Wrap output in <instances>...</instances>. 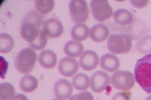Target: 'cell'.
<instances>
[{
    "mask_svg": "<svg viewBox=\"0 0 151 100\" xmlns=\"http://www.w3.org/2000/svg\"><path fill=\"white\" fill-rule=\"evenodd\" d=\"M134 79L141 89L151 94V53L139 58L135 64Z\"/></svg>",
    "mask_w": 151,
    "mask_h": 100,
    "instance_id": "1",
    "label": "cell"
},
{
    "mask_svg": "<svg viewBox=\"0 0 151 100\" xmlns=\"http://www.w3.org/2000/svg\"><path fill=\"white\" fill-rule=\"evenodd\" d=\"M36 61L37 53L35 51L29 47L24 48L17 53L14 59V66L18 72L26 75L32 72Z\"/></svg>",
    "mask_w": 151,
    "mask_h": 100,
    "instance_id": "2",
    "label": "cell"
},
{
    "mask_svg": "<svg viewBox=\"0 0 151 100\" xmlns=\"http://www.w3.org/2000/svg\"><path fill=\"white\" fill-rule=\"evenodd\" d=\"M132 45L131 37L124 33H113L108 37L107 41L108 51L114 55L129 53L132 48Z\"/></svg>",
    "mask_w": 151,
    "mask_h": 100,
    "instance_id": "3",
    "label": "cell"
},
{
    "mask_svg": "<svg viewBox=\"0 0 151 100\" xmlns=\"http://www.w3.org/2000/svg\"><path fill=\"white\" fill-rule=\"evenodd\" d=\"M68 9L72 22L76 23H84L88 20L90 10L85 0H70Z\"/></svg>",
    "mask_w": 151,
    "mask_h": 100,
    "instance_id": "4",
    "label": "cell"
},
{
    "mask_svg": "<svg viewBox=\"0 0 151 100\" xmlns=\"http://www.w3.org/2000/svg\"><path fill=\"white\" fill-rule=\"evenodd\" d=\"M134 75L128 70H117L111 76V84L116 89L129 91L134 88Z\"/></svg>",
    "mask_w": 151,
    "mask_h": 100,
    "instance_id": "5",
    "label": "cell"
},
{
    "mask_svg": "<svg viewBox=\"0 0 151 100\" xmlns=\"http://www.w3.org/2000/svg\"><path fill=\"white\" fill-rule=\"evenodd\" d=\"M93 18L99 22H104L113 15V10L108 0H92L90 3Z\"/></svg>",
    "mask_w": 151,
    "mask_h": 100,
    "instance_id": "6",
    "label": "cell"
},
{
    "mask_svg": "<svg viewBox=\"0 0 151 100\" xmlns=\"http://www.w3.org/2000/svg\"><path fill=\"white\" fill-rule=\"evenodd\" d=\"M111 79L107 73L103 71H96L90 79V88L94 93H102L110 84Z\"/></svg>",
    "mask_w": 151,
    "mask_h": 100,
    "instance_id": "7",
    "label": "cell"
},
{
    "mask_svg": "<svg viewBox=\"0 0 151 100\" xmlns=\"http://www.w3.org/2000/svg\"><path fill=\"white\" fill-rule=\"evenodd\" d=\"M73 91V86L69 80L65 79H58L53 86V92L56 99L60 100L69 99Z\"/></svg>",
    "mask_w": 151,
    "mask_h": 100,
    "instance_id": "8",
    "label": "cell"
},
{
    "mask_svg": "<svg viewBox=\"0 0 151 100\" xmlns=\"http://www.w3.org/2000/svg\"><path fill=\"white\" fill-rule=\"evenodd\" d=\"M45 33L51 38H56L62 35L64 33V26L59 19L50 18L44 22L42 28Z\"/></svg>",
    "mask_w": 151,
    "mask_h": 100,
    "instance_id": "9",
    "label": "cell"
},
{
    "mask_svg": "<svg viewBox=\"0 0 151 100\" xmlns=\"http://www.w3.org/2000/svg\"><path fill=\"white\" fill-rule=\"evenodd\" d=\"M80 64L75 58L65 57L60 60L58 63V71L65 77H70L75 75L79 70Z\"/></svg>",
    "mask_w": 151,
    "mask_h": 100,
    "instance_id": "10",
    "label": "cell"
},
{
    "mask_svg": "<svg viewBox=\"0 0 151 100\" xmlns=\"http://www.w3.org/2000/svg\"><path fill=\"white\" fill-rule=\"evenodd\" d=\"M99 58L96 52L92 50H86L80 56L79 64L81 69L86 71H91L96 69L99 63Z\"/></svg>",
    "mask_w": 151,
    "mask_h": 100,
    "instance_id": "11",
    "label": "cell"
},
{
    "mask_svg": "<svg viewBox=\"0 0 151 100\" xmlns=\"http://www.w3.org/2000/svg\"><path fill=\"white\" fill-rule=\"evenodd\" d=\"M40 28L31 23L22 22L20 26V35L24 40H25L29 43H33L40 35Z\"/></svg>",
    "mask_w": 151,
    "mask_h": 100,
    "instance_id": "12",
    "label": "cell"
},
{
    "mask_svg": "<svg viewBox=\"0 0 151 100\" xmlns=\"http://www.w3.org/2000/svg\"><path fill=\"white\" fill-rule=\"evenodd\" d=\"M100 66L107 72L114 73L120 66V60L113 53H104L100 58Z\"/></svg>",
    "mask_w": 151,
    "mask_h": 100,
    "instance_id": "13",
    "label": "cell"
},
{
    "mask_svg": "<svg viewBox=\"0 0 151 100\" xmlns=\"http://www.w3.org/2000/svg\"><path fill=\"white\" fill-rule=\"evenodd\" d=\"M109 35V29L103 23H97L91 28L89 37L93 42L102 43L105 41Z\"/></svg>",
    "mask_w": 151,
    "mask_h": 100,
    "instance_id": "14",
    "label": "cell"
},
{
    "mask_svg": "<svg viewBox=\"0 0 151 100\" xmlns=\"http://www.w3.org/2000/svg\"><path fill=\"white\" fill-rule=\"evenodd\" d=\"M38 61L45 69H53L57 63V55L52 50L45 49L40 53L38 57Z\"/></svg>",
    "mask_w": 151,
    "mask_h": 100,
    "instance_id": "15",
    "label": "cell"
},
{
    "mask_svg": "<svg viewBox=\"0 0 151 100\" xmlns=\"http://www.w3.org/2000/svg\"><path fill=\"white\" fill-rule=\"evenodd\" d=\"M89 34L90 29L85 23H76L70 30V36L72 38V40L76 42L81 43V41L86 40L89 37Z\"/></svg>",
    "mask_w": 151,
    "mask_h": 100,
    "instance_id": "16",
    "label": "cell"
},
{
    "mask_svg": "<svg viewBox=\"0 0 151 100\" xmlns=\"http://www.w3.org/2000/svg\"><path fill=\"white\" fill-rule=\"evenodd\" d=\"M64 53L70 58H75L80 57L83 53V45L80 42L74 40H69L65 43L64 46Z\"/></svg>",
    "mask_w": 151,
    "mask_h": 100,
    "instance_id": "17",
    "label": "cell"
},
{
    "mask_svg": "<svg viewBox=\"0 0 151 100\" xmlns=\"http://www.w3.org/2000/svg\"><path fill=\"white\" fill-rule=\"evenodd\" d=\"M113 20L120 26H126L133 22L134 16L130 11L120 9L113 13Z\"/></svg>",
    "mask_w": 151,
    "mask_h": 100,
    "instance_id": "18",
    "label": "cell"
},
{
    "mask_svg": "<svg viewBox=\"0 0 151 100\" xmlns=\"http://www.w3.org/2000/svg\"><path fill=\"white\" fill-rule=\"evenodd\" d=\"M37 79L31 74L24 75L19 81V87L20 89L24 93H31L38 88Z\"/></svg>",
    "mask_w": 151,
    "mask_h": 100,
    "instance_id": "19",
    "label": "cell"
},
{
    "mask_svg": "<svg viewBox=\"0 0 151 100\" xmlns=\"http://www.w3.org/2000/svg\"><path fill=\"white\" fill-rule=\"evenodd\" d=\"M72 86L76 89L85 91L90 88V78L84 73H78L72 79Z\"/></svg>",
    "mask_w": 151,
    "mask_h": 100,
    "instance_id": "20",
    "label": "cell"
},
{
    "mask_svg": "<svg viewBox=\"0 0 151 100\" xmlns=\"http://www.w3.org/2000/svg\"><path fill=\"white\" fill-rule=\"evenodd\" d=\"M35 9L41 15H46L53 10L55 7L54 0H35Z\"/></svg>",
    "mask_w": 151,
    "mask_h": 100,
    "instance_id": "21",
    "label": "cell"
},
{
    "mask_svg": "<svg viewBox=\"0 0 151 100\" xmlns=\"http://www.w3.org/2000/svg\"><path fill=\"white\" fill-rule=\"evenodd\" d=\"M14 46V40L9 34L2 33L0 34V52L2 53H9Z\"/></svg>",
    "mask_w": 151,
    "mask_h": 100,
    "instance_id": "22",
    "label": "cell"
},
{
    "mask_svg": "<svg viewBox=\"0 0 151 100\" xmlns=\"http://www.w3.org/2000/svg\"><path fill=\"white\" fill-rule=\"evenodd\" d=\"M15 96V89L10 83H1L0 100H12Z\"/></svg>",
    "mask_w": 151,
    "mask_h": 100,
    "instance_id": "23",
    "label": "cell"
},
{
    "mask_svg": "<svg viewBox=\"0 0 151 100\" xmlns=\"http://www.w3.org/2000/svg\"><path fill=\"white\" fill-rule=\"evenodd\" d=\"M136 49L140 53H151V35H145L139 38L136 43Z\"/></svg>",
    "mask_w": 151,
    "mask_h": 100,
    "instance_id": "24",
    "label": "cell"
},
{
    "mask_svg": "<svg viewBox=\"0 0 151 100\" xmlns=\"http://www.w3.org/2000/svg\"><path fill=\"white\" fill-rule=\"evenodd\" d=\"M43 15L39 13L37 11L31 10L24 16L23 22L31 23L40 28L41 25H43Z\"/></svg>",
    "mask_w": 151,
    "mask_h": 100,
    "instance_id": "25",
    "label": "cell"
},
{
    "mask_svg": "<svg viewBox=\"0 0 151 100\" xmlns=\"http://www.w3.org/2000/svg\"><path fill=\"white\" fill-rule=\"evenodd\" d=\"M47 42H48V36L41 29L39 37L34 42L29 43V48H33L34 50H41L46 46Z\"/></svg>",
    "mask_w": 151,
    "mask_h": 100,
    "instance_id": "26",
    "label": "cell"
},
{
    "mask_svg": "<svg viewBox=\"0 0 151 100\" xmlns=\"http://www.w3.org/2000/svg\"><path fill=\"white\" fill-rule=\"evenodd\" d=\"M69 100H94V98L90 92L81 91V93L71 96Z\"/></svg>",
    "mask_w": 151,
    "mask_h": 100,
    "instance_id": "27",
    "label": "cell"
},
{
    "mask_svg": "<svg viewBox=\"0 0 151 100\" xmlns=\"http://www.w3.org/2000/svg\"><path fill=\"white\" fill-rule=\"evenodd\" d=\"M112 100H131V94L127 92H119L113 95Z\"/></svg>",
    "mask_w": 151,
    "mask_h": 100,
    "instance_id": "28",
    "label": "cell"
},
{
    "mask_svg": "<svg viewBox=\"0 0 151 100\" xmlns=\"http://www.w3.org/2000/svg\"><path fill=\"white\" fill-rule=\"evenodd\" d=\"M130 4L135 8L142 9L148 5L149 1L148 0H130Z\"/></svg>",
    "mask_w": 151,
    "mask_h": 100,
    "instance_id": "29",
    "label": "cell"
},
{
    "mask_svg": "<svg viewBox=\"0 0 151 100\" xmlns=\"http://www.w3.org/2000/svg\"><path fill=\"white\" fill-rule=\"evenodd\" d=\"M12 100H28V98L24 94H19L14 96V98Z\"/></svg>",
    "mask_w": 151,
    "mask_h": 100,
    "instance_id": "30",
    "label": "cell"
},
{
    "mask_svg": "<svg viewBox=\"0 0 151 100\" xmlns=\"http://www.w3.org/2000/svg\"><path fill=\"white\" fill-rule=\"evenodd\" d=\"M145 100H151V95H149Z\"/></svg>",
    "mask_w": 151,
    "mask_h": 100,
    "instance_id": "31",
    "label": "cell"
},
{
    "mask_svg": "<svg viewBox=\"0 0 151 100\" xmlns=\"http://www.w3.org/2000/svg\"><path fill=\"white\" fill-rule=\"evenodd\" d=\"M51 100H60V99H56V98H55V99H51Z\"/></svg>",
    "mask_w": 151,
    "mask_h": 100,
    "instance_id": "32",
    "label": "cell"
}]
</instances>
